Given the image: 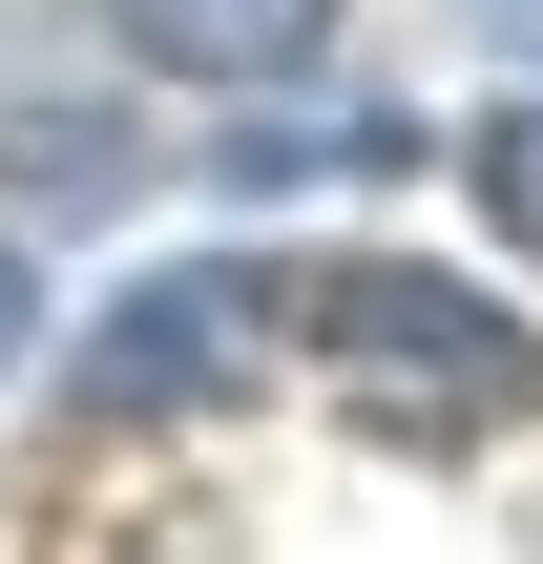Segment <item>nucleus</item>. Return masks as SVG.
Returning <instances> with one entry per match:
<instances>
[{"mask_svg":"<svg viewBox=\"0 0 543 564\" xmlns=\"http://www.w3.org/2000/svg\"><path fill=\"white\" fill-rule=\"evenodd\" d=\"M460 42H502V63H543V0H460Z\"/></svg>","mask_w":543,"mask_h":564,"instance_id":"obj_7","label":"nucleus"},{"mask_svg":"<svg viewBox=\"0 0 543 564\" xmlns=\"http://www.w3.org/2000/svg\"><path fill=\"white\" fill-rule=\"evenodd\" d=\"M356 167H419V126H377V105H293V126H272V105H251V126L209 147V188H251V209H272V188H356Z\"/></svg>","mask_w":543,"mask_h":564,"instance_id":"obj_5","label":"nucleus"},{"mask_svg":"<svg viewBox=\"0 0 543 564\" xmlns=\"http://www.w3.org/2000/svg\"><path fill=\"white\" fill-rule=\"evenodd\" d=\"M293 335H314V377L377 419V440H502L543 398V335L502 293H460V272H419V251H356V272H293Z\"/></svg>","mask_w":543,"mask_h":564,"instance_id":"obj_1","label":"nucleus"},{"mask_svg":"<svg viewBox=\"0 0 543 564\" xmlns=\"http://www.w3.org/2000/svg\"><path fill=\"white\" fill-rule=\"evenodd\" d=\"M0 188L21 209H126V188H167V147L105 105V63L63 84V63H0Z\"/></svg>","mask_w":543,"mask_h":564,"instance_id":"obj_3","label":"nucleus"},{"mask_svg":"<svg viewBox=\"0 0 543 564\" xmlns=\"http://www.w3.org/2000/svg\"><path fill=\"white\" fill-rule=\"evenodd\" d=\"M460 188H481V230H502V251H543V84L460 126Z\"/></svg>","mask_w":543,"mask_h":564,"instance_id":"obj_6","label":"nucleus"},{"mask_svg":"<svg viewBox=\"0 0 543 564\" xmlns=\"http://www.w3.org/2000/svg\"><path fill=\"white\" fill-rule=\"evenodd\" d=\"M272 335H293V272H272V251H209V272H146V293L84 335V398H105V419H188V398L272 377Z\"/></svg>","mask_w":543,"mask_h":564,"instance_id":"obj_2","label":"nucleus"},{"mask_svg":"<svg viewBox=\"0 0 543 564\" xmlns=\"http://www.w3.org/2000/svg\"><path fill=\"white\" fill-rule=\"evenodd\" d=\"M105 42L146 63V84H314V42H335V0H105Z\"/></svg>","mask_w":543,"mask_h":564,"instance_id":"obj_4","label":"nucleus"},{"mask_svg":"<svg viewBox=\"0 0 543 564\" xmlns=\"http://www.w3.org/2000/svg\"><path fill=\"white\" fill-rule=\"evenodd\" d=\"M0 356H21V251H0Z\"/></svg>","mask_w":543,"mask_h":564,"instance_id":"obj_8","label":"nucleus"}]
</instances>
